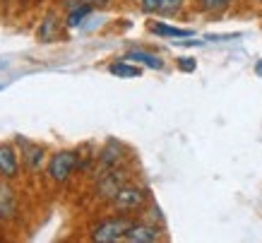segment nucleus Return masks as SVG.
Returning a JSON list of instances; mask_svg holds the SVG:
<instances>
[{
    "instance_id": "1",
    "label": "nucleus",
    "mask_w": 262,
    "mask_h": 243,
    "mask_svg": "<svg viewBox=\"0 0 262 243\" xmlns=\"http://www.w3.org/2000/svg\"><path fill=\"white\" fill-rule=\"evenodd\" d=\"M77 166H80V154H77V152H72V149H63V152H56L53 157L48 159L46 173H48V178L51 180H56V183H65V180L75 173Z\"/></svg>"
},
{
    "instance_id": "2",
    "label": "nucleus",
    "mask_w": 262,
    "mask_h": 243,
    "mask_svg": "<svg viewBox=\"0 0 262 243\" xmlns=\"http://www.w3.org/2000/svg\"><path fill=\"white\" fill-rule=\"evenodd\" d=\"M133 221L125 217H113V219H103L92 229V241L99 243H111V241H123L125 231L130 229Z\"/></svg>"
},
{
    "instance_id": "3",
    "label": "nucleus",
    "mask_w": 262,
    "mask_h": 243,
    "mask_svg": "<svg viewBox=\"0 0 262 243\" xmlns=\"http://www.w3.org/2000/svg\"><path fill=\"white\" fill-rule=\"evenodd\" d=\"M113 207L120 212H130V210H137L147 202V190L140 188V186H123V188L113 195Z\"/></svg>"
},
{
    "instance_id": "4",
    "label": "nucleus",
    "mask_w": 262,
    "mask_h": 243,
    "mask_svg": "<svg viewBox=\"0 0 262 243\" xmlns=\"http://www.w3.org/2000/svg\"><path fill=\"white\" fill-rule=\"evenodd\" d=\"M17 145L22 147V161L24 166L29 169V171H41V166L46 161V149L41 147V145H34V142L24 140L22 135H17Z\"/></svg>"
},
{
    "instance_id": "5",
    "label": "nucleus",
    "mask_w": 262,
    "mask_h": 243,
    "mask_svg": "<svg viewBox=\"0 0 262 243\" xmlns=\"http://www.w3.org/2000/svg\"><path fill=\"white\" fill-rule=\"evenodd\" d=\"M17 176H19V154L10 142H5L0 145V178L12 180Z\"/></svg>"
},
{
    "instance_id": "6",
    "label": "nucleus",
    "mask_w": 262,
    "mask_h": 243,
    "mask_svg": "<svg viewBox=\"0 0 262 243\" xmlns=\"http://www.w3.org/2000/svg\"><path fill=\"white\" fill-rule=\"evenodd\" d=\"M123 186H125V176L120 171H116V169H108V171L99 178V183H96V195L103 197V200H113V195H116Z\"/></svg>"
},
{
    "instance_id": "7",
    "label": "nucleus",
    "mask_w": 262,
    "mask_h": 243,
    "mask_svg": "<svg viewBox=\"0 0 262 243\" xmlns=\"http://www.w3.org/2000/svg\"><path fill=\"white\" fill-rule=\"evenodd\" d=\"M161 238V231L154 224H144V221H140V224H130V229L125 231V236H123V241H130V243H154Z\"/></svg>"
},
{
    "instance_id": "8",
    "label": "nucleus",
    "mask_w": 262,
    "mask_h": 243,
    "mask_svg": "<svg viewBox=\"0 0 262 243\" xmlns=\"http://www.w3.org/2000/svg\"><path fill=\"white\" fill-rule=\"evenodd\" d=\"M17 217V193L5 178H0V219L12 221Z\"/></svg>"
},
{
    "instance_id": "9",
    "label": "nucleus",
    "mask_w": 262,
    "mask_h": 243,
    "mask_svg": "<svg viewBox=\"0 0 262 243\" xmlns=\"http://www.w3.org/2000/svg\"><path fill=\"white\" fill-rule=\"evenodd\" d=\"M123 58L130 60V63H135V65L149 68V70H161V68H164V60H161L159 55L147 53V51H130V53H125Z\"/></svg>"
},
{
    "instance_id": "10",
    "label": "nucleus",
    "mask_w": 262,
    "mask_h": 243,
    "mask_svg": "<svg viewBox=\"0 0 262 243\" xmlns=\"http://www.w3.org/2000/svg\"><path fill=\"white\" fill-rule=\"evenodd\" d=\"M58 34H60V19L56 15H46L39 24V32H36L39 41H46V44L48 41H56Z\"/></svg>"
},
{
    "instance_id": "11",
    "label": "nucleus",
    "mask_w": 262,
    "mask_h": 243,
    "mask_svg": "<svg viewBox=\"0 0 262 243\" xmlns=\"http://www.w3.org/2000/svg\"><path fill=\"white\" fill-rule=\"evenodd\" d=\"M92 12H94V8H92V5H87V3H77V5L68 12V17H65V27H70V29L82 27V24H84V19H87V17H92Z\"/></svg>"
},
{
    "instance_id": "12",
    "label": "nucleus",
    "mask_w": 262,
    "mask_h": 243,
    "mask_svg": "<svg viewBox=\"0 0 262 243\" xmlns=\"http://www.w3.org/2000/svg\"><path fill=\"white\" fill-rule=\"evenodd\" d=\"M149 32L157 36H171V39H183V36H192V29H181V27H171L164 22H151Z\"/></svg>"
},
{
    "instance_id": "13",
    "label": "nucleus",
    "mask_w": 262,
    "mask_h": 243,
    "mask_svg": "<svg viewBox=\"0 0 262 243\" xmlns=\"http://www.w3.org/2000/svg\"><path fill=\"white\" fill-rule=\"evenodd\" d=\"M99 161H101L103 169H116V166L123 161V154H120V147L116 142H111L108 147L101 149V154H99Z\"/></svg>"
},
{
    "instance_id": "14",
    "label": "nucleus",
    "mask_w": 262,
    "mask_h": 243,
    "mask_svg": "<svg viewBox=\"0 0 262 243\" xmlns=\"http://www.w3.org/2000/svg\"><path fill=\"white\" fill-rule=\"evenodd\" d=\"M108 70H111V75H118V77H140L142 75V65H135L123 58L118 63H113Z\"/></svg>"
},
{
    "instance_id": "15",
    "label": "nucleus",
    "mask_w": 262,
    "mask_h": 243,
    "mask_svg": "<svg viewBox=\"0 0 262 243\" xmlns=\"http://www.w3.org/2000/svg\"><path fill=\"white\" fill-rule=\"evenodd\" d=\"M231 5V0H200V8L209 15H219Z\"/></svg>"
},
{
    "instance_id": "16",
    "label": "nucleus",
    "mask_w": 262,
    "mask_h": 243,
    "mask_svg": "<svg viewBox=\"0 0 262 243\" xmlns=\"http://www.w3.org/2000/svg\"><path fill=\"white\" fill-rule=\"evenodd\" d=\"M183 3H185V0H161L159 12L161 15H176V12L183 8Z\"/></svg>"
},
{
    "instance_id": "17",
    "label": "nucleus",
    "mask_w": 262,
    "mask_h": 243,
    "mask_svg": "<svg viewBox=\"0 0 262 243\" xmlns=\"http://www.w3.org/2000/svg\"><path fill=\"white\" fill-rule=\"evenodd\" d=\"M195 68H198V60H195V58H188V55L178 58V70H183V72H195Z\"/></svg>"
},
{
    "instance_id": "18",
    "label": "nucleus",
    "mask_w": 262,
    "mask_h": 243,
    "mask_svg": "<svg viewBox=\"0 0 262 243\" xmlns=\"http://www.w3.org/2000/svg\"><path fill=\"white\" fill-rule=\"evenodd\" d=\"M159 5H161V0H140V10H142V12H147V15H151V12H159Z\"/></svg>"
},
{
    "instance_id": "19",
    "label": "nucleus",
    "mask_w": 262,
    "mask_h": 243,
    "mask_svg": "<svg viewBox=\"0 0 262 243\" xmlns=\"http://www.w3.org/2000/svg\"><path fill=\"white\" fill-rule=\"evenodd\" d=\"M77 3H87V5H92V8H99V5H106L108 0H77Z\"/></svg>"
},
{
    "instance_id": "20",
    "label": "nucleus",
    "mask_w": 262,
    "mask_h": 243,
    "mask_svg": "<svg viewBox=\"0 0 262 243\" xmlns=\"http://www.w3.org/2000/svg\"><path fill=\"white\" fill-rule=\"evenodd\" d=\"M255 72H257V75H260V77H262V60H260V63H257V65H255Z\"/></svg>"
},
{
    "instance_id": "21",
    "label": "nucleus",
    "mask_w": 262,
    "mask_h": 243,
    "mask_svg": "<svg viewBox=\"0 0 262 243\" xmlns=\"http://www.w3.org/2000/svg\"><path fill=\"white\" fill-rule=\"evenodd\" d=\"M255 3H262V0H255Z\"/></svg>"
}]
</instances>
